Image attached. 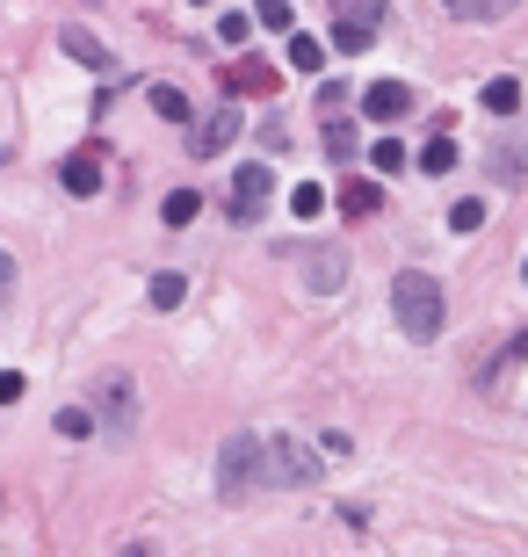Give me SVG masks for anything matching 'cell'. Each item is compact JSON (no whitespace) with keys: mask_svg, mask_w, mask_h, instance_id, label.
I'll use <instances>...</instances> for the list:
<instances>
[{"mask_svg":"<svg viewBox=\"0 0 528 557\" xmlns=\"http://www.w3.org/2000/svg\"><path fill=\"white\" fill-rule=\"evenodd\" d=\"M391 319H398V333H406V340H442V319H449L442 283L420 275V268H406V275L391 283Z\"/></svg>","mask_w":528,"mask_h":557,"instance_id":"1","label":"cell"},{"mask_svg":"<svg viewBox=\"0 0 528 557\" xmlns=\"http://www.w3.org/2000/svg\"><path fill=\"white\" fill-rule=\"evenodd\" d=\"M261 456H268V442H261V435H232L225 449H217V492H225V500H239V492L268 485Z\"/></svg>","mask_w":528,"mask_h":557,"instance_id":"2","label":"cell"},{"mask_svg":"<svg viewBox=\"0 0 528 557\" xmlns=\"http://www.w3.org/2000/svg\"><path fill=\"white\" fill-rule=\"evenodd\" d=\"M261 471H268V485H319L326 456H312V449L290 442V435H275V442H268V456H261Z\"/></svg>","mask_w":528,"mask_h":557,"instance_id":"3","label":"cell"},{"mask_svg":"<svg viewBox=\"0 0 528 557\" xmlns=\"http://www.w3.org/2000/svg\"><path fill=\"white\" fill-rule=\"evenodd\" d=\"M290 261L304 275V290H319V297H333L348 283V254H340V246H290Z\"/></svg>","mask_w":528,"mask_h":557,"instance_id":"4","label":"cell"},{"mask_svg":"<svg viewBox=\"0 0 528 557\" xmlns=\"http://www.w3.org/2000/svg\"><path fill=\"white\" fill-rule=\"evenodd\" d=\"M268 196H275V174H268V167H239V174H232V196H225L232 225H261Z\"/></svg>","mask_w":528,"mask_h":557,"instance_id":"5","label":"cell"},{"mask_svg":"<svg viewBox=\"0 0 528 557\" xmlns=\"http://www.w3.org/2000/svg\"><path fill=\"white\" fill-rule=\"evenodd\" d=\"M239 123H246L239 109H210L196 131H189V152H196V160H217L225 145H239Z\"/></svg>","mask_w":528,"mask_h":557,"instance_id":"6","label":"cell"},{"mask_svg":"<svg viewBox=\"0 0 528 557\" xmlns=\"http://www.w3.org/2000/svg\"><path fill=\"white\" fill-rule=\"evenodd\" d=\"M362 116H369V123H406V116H413V87H406V80L362 87Z\"/></svg>","mask_w":528,"mask_h":557,"instance_id":"7","label":"cell"},{"mask_svg":"<svg viewBox=\"0 0 528 557\" xmlns=\"http://www.w3.org/2000/svg\"><path fill=\"white\" fill-rule=\"evenodd\" d=\"M384 8H333V51H369Z\"/></svg>","mask_w":528,"mask_h":557,"instance_id":"8","label":"cell"},{"mask_svg":"<svg viewBox=\"0 0 528 557\" xmlns=\"http://www.w3.org/2000/svg\"><path fill=\"white\" fill-rule=\"evenodd\" d=\"M58 181H66V196H102V152H95V145L66 152V167H58Z\"/></svg>","mask_w":528,"mask_h":557,"instance_id":"9","label":"cell"},{"mask_svg":"<svg viewBox=\"0 0 528 557\" xmlns=\"http://www.w3.org/2000/svg\"><path fill=\"white\" fill-rule=\"evenodd\" d=\"M275 80H283V73H275L268 66V58H239V66H225V87H232V95H275Z\"/></svg>","mask_w":528,"mask_h":557,"instance_id":"10","label":"cell"},{"mask_svg":"<svg viewBox=\"0 0 528 557\" xmlns=\"http://www.w3.org/2000/svg\"><path fill=\"white\" fill-rule=\"evenodd\" d=\"M95 398H102V420H109V427H131V420H138V391H131V377H109Z\"/></svg>","mask_w":528,"mask_h":557,"instance_id":"11","label":"cell"},{"mask_svg":"<svg viewBox=\"0 0 528 557\" xmlns=\"http://www.w3.org/2000/svg\"><path fill=\"white\" fill-rule=\"evenodd\" d=\"M58 44H66V58H80L87 73H116V58H109V51H102L95 37H87L80 22H66V37H58Z\"/></svg>","mask_w":528,"mask_h":557,"instance_id":"12","label":"cell"},{"mask_svg":"<svg viewBox=\"0 0 528 557\" xmlns=\"http://www.w3.org/2000/svg\"><path fill=\"white\" fill-rule=\"evenodd\" d=\"M340 210H348V218H377V210H384V189H377V181H340V196H333Z\"/></svg>","mask_w":528,"mask_h":557,"instance_id":"13","label":"cell"},{"mask_svg":"<svg viewBox=\"0 0 528 557\" xmlns=\"http://www.w3.org/2000/svg\"><path fill=\"white\" fill-rule=\"evenodd\" d=\"M485 160H492V181H528V145L521 138H500Z\"/></svg>","mask_w":528,"mask_h":557,"instance_id":"14","label":"cell"},{"mask_svg":"<svg viewBox=\"0 0 528 557\" xmlns=\"http://www.w3.org/2000/svg\"><path fill=\"white\" fill-rule=\"evenodd\" d=\"M478 109H492V116L507 123V116L521 109V80H507V73H500V80H485V95H478Z\"/></svg>","mask_w":528,"mask_h":557,"instance_id":"15","label":"cell"},{"mask_svg":"<svg viewBox=\"0 0 528 557\" xmlns=\"http://www.w3.org/2000/svg\"><path fill=\"white\" fill-rule=\"evenodd\" d=\"M181 297H189V275H174V268H160V275H152V290H145L152 312H174Z\"/></svg>","mask_w":528,"mask_h":557,"instance_id":"16","label":"cell"},{"mask_svg":"<svg viewBox=\"0 0 528 557\" xmlns=\"http://www.w3.org/2000/svg\"><path fill=\"white\" fill-rule=\"evenodd\" d=\"M283 58H290L297 73H326V44H319V37H290V44H283Z\"/></svg>","mask_w":528,"mask_h":557,"instance_id":"17","label":"cell"},{"mask_svg":"<svg viewBox=\"0 0 528 557\" xmlns=\"http://www.w3.org/2000/svg\"><path fill=\"white\" fill-rule=\"evenodd\" d=\"M196 210H203V196H196V189H174V196L160 203V225H174V232H181V225H196Z\"/></svg>","mask_w":528,"mask_h":557,"instance_id":"18","label":"cell"},{"mask_svg":"<svg viewBox=\"0 0 528 557\" xmlns=\"http://www.w3.org/2000/svg\"><path fill=\"white\" fill-rule=\"evenodd\" d=\"M369 167H377V174H406V167H413V152L398 145V138H377V145H369Z\"/></svg>","mask_w":528,"mask_h":557,"instance_id":"19","label":"cell"},{"mask_svg":"<svg viewBox=\"0 0 528 557\" xmlns=\"http://www.w3.org/2000/svg\"><path fill=\"white\" fill-rule=\"evenodd\" d=\"M254 22H261V15H246V8H225V15H217V37L246 51V37H254Z\"/></svg>","mask_w":528,"mask_h":557,"instance_id":"20","label":"cell"},{"mask_svg":"<svg viewBox=\"0 0 528 557\" xmlns=\"http://www.w3.org/2000/svg\"><path fill=\"white\" fill-rule=\"evenodd\" d=\"M420 174H456V145L449 138H427L420 145Z\"/></svg>","mask_w":528,"mask_h":557,"instance_id":"21","label":"cell"},{"mask_svg":"<svg viewBox=\"0 0 528 557\" xmlns=\"http://www.w3.org/2000/svg\"><path fill=\"white\" fill-rule=\"evenodd\" d=\"M326 152L333 160H355V123L348 116H326Z\"/></svg>","mask_w":528,"mask_h":557,"instance_id":"22","label":"cell"},{"mask_svg":"<svg viewBox=\"0 0 528 557\" xmlns=\"http://www.w3.org/2000/svg\"><path fill=\"white\" fill-rule=\"evenodd\" d=\"M152 116H167V123H189V102H181V87H152Z\"/></svg>","mask_w":528,"mask_h":557,"instance_id":"23","label":"cell"},{"mask_svg":"<svg viewBox=\"0 0 528 557\" xmlns=\"http://www.w3.org/2000/svg\"><path fill=\"white\" fill-rule=\"evenodd\" d=\"M478 225H485V203H478V196H463V203H449V232H463V239H471Z\"/></svg>","mask_w":528,"mask_h":557,"instance_id":"24","label":"cell"},{"mask_svg":"<svg viewBox=\"0 0 528 557\" xmlns=\"http://www.w3.org/2000/svg\"><path fill=\"white\" fill-rule=\"evenodd\" d=\"M58 435H66V442H87V435H95V413H87V406H66V413H58Z\"/></svg>","mask_w":528,"mask_h":557,"instance_id":"25","label":"cell"},{"mask_svg":"<svg viewBox=\"0 0 528 557\" xmlns=\"http://www.w3.org/2000/svg\"><path fill=\"white\" fill-rule=\"evenodd\" d=\"M290 210H297V218H319V210H326V189H319V181H297Z\"/></svg>","mask_w":528,"mask_h":557,"instance_id":"26","label":"cell"},{"mask_svg":"<svg viewBox=\"0 0 528 557\" xmlns=\"http://www.w3.org/2000/svg\"><path fill=\"white\" fill-rule=\"evenodd\" d=\"M319 109H333V116H340V109H348V87L326 80V87H319Z\"/></svg>","mask_w":528,"mask_h":557,"instance_id":"27","label":"cell"},{"mask_svg":"<svg viewBox=\"0 0 528 557\" xmlns=\"http://www.w3.org/2000/svg\"><path fill=\"white\" fill-rule=\"evenodd\" d=\"M15 398H22V377H15V369H0V406H15Z\"/></svg>","mask_w":528,"mask_h":557,"instance_id":"28","label":"cell"},{"mask_svg":"<svg viewBox=\"0 0 528 557\" xmlns=\"http://www.w3.org/2000/svg\"><path fill=\"white\" fill-rule=\"evenodd\" d=\"M8 297H15V261L0 254V304H8Z\"/></svg>","mask_w":528,"mask_h":557,"instance_id":"29","label":"cell"},{"mask_svg":"<svg viewBox=\"0 0 528 557\" xmlns=\"http://www.w3.org/2000/svg\"><path fill=\"white\" fill-rule=\"evenodd\" d=\"M123 557H160V550H152V543H131V550H123Z\"/></svg>","mask_w":528,"mask_h":557,"instance_id":"30","label":"cell"},{"mask_svg":"<svg viewBox=\"0 0 528 557\" xmlns=\"http://www.w3.org/2000/svg\"><path fill=\"white\" fill-rule=\"evenodd\" d=\"M507 355H528V333H514V348H507Z\"/></svg>","mask_w":528,"mask_h":557,"instance_id":"31","label":"cell"},{"mask_svg":"<svg viewBox=\"0 0 528 557\" xmlns=\"http://www.w3.org/2000/svg\"><path fill=\"white\" fill-rule=\"evenodd\" d=\"M521 283H528V261H521Z\"/></svg>","mask_w":528,"mask_h":557,"instance_id":"32","label":"cell"}]
</instances>
